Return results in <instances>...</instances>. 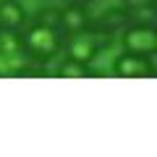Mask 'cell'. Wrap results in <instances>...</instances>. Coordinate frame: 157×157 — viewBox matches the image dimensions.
<instances>
[{"mask_svg":"<svg viewBox=\"0 0 157 157\" xmlns=\"http://www.w3.org/2000/svg\"><path fill=\"white\" fill-rule=\"evenodd\" d=\"M123 0H97V6H92V11H113V8H121Z\"/></svg>","mask_w":157,"mask_h":157,"instance_id":"cell-8","label":"cell"},{"mask_svg":"<svg viewBox=\"0 0 157 157\" xmlns=\"http://www.w3.org/2000/svg\"><path fill=\"white\" fill-rule=\"evenodd\" d=\"M0 47H3L0 52H16V39H11V37H3V39H0Z\"/></svg>","mask_w":157,"mask_h":157,"instance_id":"cell-9","label":"cell"},{"mask_svg":"<svg viewBox=\"0 0 157 157\" xmlns=\"http://www.w3.org/2000/svg\"><path fill=\"white\" fill-rule=\"evenodd\" d=\"M21 16H24V11L21 8L16 6V3H11V6H0V18H3V21H8V24H18L21 21Z\"/></svg>","mask_w":157,"mask_h":157,"instance_id":"cell-7","label":"cell"},{"mask_svg":"<svg viewBox=\"0 0 157 157\" xmlns=\"http://www.w3.org/2000/svg\"><path fill=\"white\" fill-rule=\"evenodd\" d=\"M126 45H128L131 50H136V52L155 50L157 37H155V32H149V29H136V32H131L128 37H126Z\"/></svg>","mask_w":157,"mask_h":157,"instance_id":"cell-2","label":"cell"},{"mask_svg":"<svg viewBox=\"0 0 157 157\" xmlns=\"http://www.w3.org/2000/svg\"><path fill=\"white\" fill-rule=\"evenodd\" d=\"M115 58H121V45H110L102 52H97V55L92 58V68L100 71V73H110L113 68H115Z\"/></svg>","mask_w":157,"mask_h":157,"instance_id":"cell-1","label":"cell"},{"mask_svg":"<svg viewBox=\"0 0 157 157\" xmlns=\"http://www.w3.org/2000/svg\"><path fill=\"white\" fill-rule=\"evenodd\" d=\"M78 21H81L78 13H68V16H66V24H68V26H78Z\"/></svg>","mask_w":157,"mask_h":157,"instance_id":"cell-12","label":"cell"},{"mask_svg":"<svg viewBox=\"0 0 157 157\" xmlns=\"http://www.w3.org/2000/svg\"><path fill=\"white\" fill-rule=\"evenodd\" d=\"M29 45H32L34 50L47 52V50L55 47V34H52L50 29H34V32L29 34Z\"/></svg>","mask_w":157,"mask_h":157,"instance_id":"cell-3","label":"cell"},{"mask_svg":"<svg viewBox=\"0 0 157 157\" xmlns=\"http://www.w3.org/2000/svg\"><path fill=\"white\" fill-rule=\"evenodd\" d=\"M118 71L123 73V76H136V73H144V71H147V66H144L141 60H134V58H126V60H121Z\"/></svg>","mask_w":157,"mask_h":157,"instance_id":"cell-6","label":"cell"},{"mask_svg":"<svg viewBox=\"0 0 157 157\" xmlns=\"http://www.w3.org/2000/svg\"><path fill=\"white\" fill-rule=\"evenodd\" d=\"M24 3V8H26L29 13H37L39 11V0H21Z\"/></svg>","mask_w":157,"mask_h":157,"instance_id":"cell-11","label":"cell"},{"mask_svg":"<svg viewBox=\"0 0 157 157\" xmlns=\"http://www.w3.org/2000/svg\"><path fill=\"white\" fill-rule=\"evenodd\" d=\"M24 66V58L16 55V52H0V73H8V71H16V68Z\"/></svg>","mask_w":157,"mask_h":157,"instance_id":"cell-5","label":"cell"},{"mask_svg":"<svg viewBox=\"0 0 157 157\" xmlns=\"http://www.w3.org/2000/svg\"><path fill=\"white\" fill-rule=\"evenodd\" d=\"M0 3H3V0H0Z\"/></svg>","mask_w":157,"mask_h":157,"instance_id":"cell-13","label":"cell"},{"mask_svg":"<svg viewBox=\"0 0 157 157\" xmlns=\"http://www.w3.org/2000/svg\"><path fill=\"white\" fill-rule=\"evenodd\" d=\"M63 76H73V78H78V76H81V68H78V66H66V68H63Z\"/></svg>","mask_w":157,"mask_h":157,"instance_id":"cell-10","label":"cell"},{"mask_svg":"<svg viewBox=\"0 0 157 157\" xmlns=\"http://www.w3.org/2000/svg\"><path fill=\"white\" fill-rule=\"evenodd\" d=\"M92 37L89 34H78L76 39L71 42V55L76 58V60H86V58H92Z\"/></svg>","mask_w":157,"mask_h":157,"instance_id":"cell-4","label":"cell"}]
</instances>
